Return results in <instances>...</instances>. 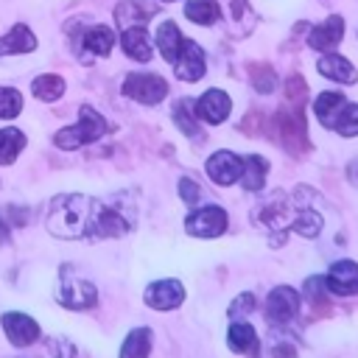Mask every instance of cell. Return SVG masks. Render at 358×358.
Here are the masks:
<instances>
[{"label": "cell", "mask_w": 358, "mask_h": 358, "mask_svg": "<svg viewBox=\"0 0 358 358\" xmlns=\"http://www.w3.org/2000/svg\"><path fill=\"white\" fill-rule=\"evenodd\" d=\"M45 227L56 238H117L129 232L131 218L120 215L117 207L101 204L98 199L81 196V193H67L56 196L48 207Z\"/></svg>", "instance_id": "1"}, {"label": "cell", "mask_w": 358, "mask_h": 358, "mask_svg": "<svg viewBox=\"0 0 358 358\" xmlns=\"http://www.w3.org/2000/svg\"><path fill=\"white\" fill-rule=\"evenodd\" d=\"M106 129H109V123H106L95 109L81 106L78 123H76V126H67V129H62V131H56V134H53V143H56L59 148H64V151H73V148H81V145H87V143H95L101 134H106Z\"/></svg>", "instance_id": "2"}, {"label": "cell", "mask_w": 358, "mask_h": 358, "mask_svg": "<svg viewBox=\"0 0 358 358\" xmlns=\"http://www.w3.org/2000/svg\"><path fill=\"white\" fill-rule=\"evenodd\" d=\"M274 134H277V140L282 143L285 151H291V154L308 151V126H305L302 106L280 109L274 115Z\"/></svg>", "instance_id": "3"}, {"label": "cell", "mask_w": 358, "mask_h": 358, "mask_svg": "<svg viewBox=\"0 0 358 358\" xmlns=\"http://www.w3.org/2000/svg\"><path fill=\"white\" fill-rule=\"evenodd\" d=\"M123 92L145 106H154L168 95V84L162 76H154V73H129L123 81Z\"/></svg>", "instance_id": "4"}, {"label": "cell", "mask_w": 358, "mask_h": 358, "mask_svg": "<svg viewBox=\"0 0 358 358\" xmlns=\"http://www.w3.org/2000/svg\"><path fill=\"white\" fill-rule=\"evenodd\" d=\"M299 302H302L299 291H294L291 285H277L266 296V319L271 324H288L299 313Z\"/></svg>", "instance_id": "5"}, {"label": "cell", "mask_w": 358, "mask_h": 358, "mask_svg": "<svg viewBox=\"0 0 358 358\" xmlns=\"http://www.w3.org/2000/svg\"><path fill=\"white\" fill-rule=\"evenodd\" d=\"M227 221L229 218H227V213L221 207L207 204V207H201V210H196V213H190L185 218V229L190 235H196V238H218V235H224Z\"/></svg>", "instance_id": "6"}, {"label": "cell", "mask_w": 358, "mask_h": 358, "mask_svg": "<svg viewBox=\"0 0 358 358\" xmlns=\"http://www.w3.org/2000/svg\"><path fill=\"white\" fill-rule=\"evenodd\" d=\"M173 70L182 81H199L204 73H207V59H204V50L193 42V39H182L179 45V53H176V62H173Z\"/></svg>", "instance_id": "7"}, {"label": "cell", "mask_w": 358, "mask_h": 358, "mask_svg": "<svg viewBox=\"0 0 358 358\" xmlns=\"http://www.w3.org/2000/svg\"><path fill=\"white\" fill-rule=\"evenodd\" d=\"M145 305L154 308V310H173L182 305L185 299V288L179 280H159V282H151L143 294Z\"/></svg>", "instance_id": "8"}, {"label": "cell", "mask_w": 358, "mask_h": 358, "mask_svg": "<svg viewBox=\"0 0 358 358\" xmlns=\"http://www.w3.org/2000/svg\"><path fill=\"white\" fill-rule=\"evenodd\" d=\"M324 285L330 294L355 296L358 294V263L355 260H336L324 277Z\"/></svg>", "instance_id": "9"}, {"label": "cell", "mask_w": 358, "mask_h": 358, "mask_svg": "<svg viewBox=\"0 0 358 358\" xmlns=\"http://www.w3.org/2000/svg\"><path fill=\"white\" fill-rule=\"evenodd\" d=\"M229 109H232V101H229V95L224 92V90H207L199 101H196V117L199 120H204V123H210V126H218V123H224L227 120V115H229Z\"/></svg>", "instance_id": "10"}, {"label": "cell", "mask_w": 358, "mask_h": 358, "mask_svg": "<svg viewBox=\"0 0 358 358\" xmlns=\"http://www.w3.org/2000/svg\"><path fill=\"white\" fill-rule=\"evenodd\" d=\"M3 330L14 347H31L39 341V324L31 316L17 313V310L3 313Z\"/></svg>", "instance_id": "11"}, {"label": "cell", "mask_w": 358, "mask_h": 358, "mask_svg": "<svg viewBox=\"0 0 358 358\" xmlns=\"http://www.w3.org/2000/svg\"><path fill=\"white\" fill-rule=\"evenodd\" d=\"M207 176L215 182V185H232L235 179H241V171H243V157L232 154V151H215L210 159H207Z\"/></svg>", "instance_id": "12"}, {"label": "cell", "mask_w": 358, "mask_h": 358, "mask_svg": "<svg viewBox=\"0 0 358 358\" xmlns=\"http://www.w3.org/2000/svg\"><path fill=\"white\" fill-rule=\"evenodd\" d=\"M252 218H255V224H260V227H266V229H280V227H285V224H291L288 221V201H285V193H271L266 201H260L255 210H252Z\"/></svg>", "instance_id": "13"}, {"label": "cell", "mask_w": 358, "mask_h": 358, "mask_svg": "<svg viewBox=\"0 0 358 358\" xmlns=\"http://www.w3.org/2000/svg\"><path fill=\"white\" fill-rule=\"evenodd\" d=\"M56 299H59L62 305L73 308V310H84V308H92V305H95L98 294H95V285H92V282L78 280V277H70V280L62 282Z\"/></svg>", "instance_id": "14"}, {"label": "cell", "mask_w": 358, "mask_h": 358, "mask_svg": "<svg viewBox=\"0 0 358 358\" xmlns=\"http://www.w3.org/2000/svg\"><path fill=\"white\" fill-rule=\"evenodd\" d=\"M159 3L157 0H120L117 8H115V20L123 25V28H131V25H143L145 20H151L157 14Z\"/></svg>", "instance_id": "15"}, {"label": "cell", "mask_w": 358, "mask_h": 358, "mask_svg": "<svg viewBox=\"0 0 358 358\" xmlns=\"http://www.w3.org/2000/svg\"><path fill=\"white\" fill-rule=\"evenodd\" d=\"M341 36H344V20L338 14H333L308 34V45L313 50H333L341 42Z\"/></svg>", "instance_id": "16"}, {"label": "cell", "mask_w": 358, "mask_h": 358, "mask_svg": "<svg viewBox=\"0 0 358 358\" xmlns=\"http://www.w3.org/2000/svg\"><path fill=\"white\" fill-rule=\"evenodd\" d=\"M316 70H319L324 78L338 81V84H355V81H358V70L352 67V62L344 59V56H338V53H324V56L319 59Z\"/></svg>", "instance_id": "17"}, {"label": "cell", "mask_w": 358, "mask_h": 358, "mask_svg": "<svg viewBox=\"0 0 358 358\" xmlns=\"http://www.w3.org/2000/svg\"><path fill=\"white\" fill-rule=\"evenodd\" d=\"M347 103H350V101H347L344 92H322V95L313 101V112H316V117H319L322 126L333 129Z\"/></svg>", "instance_id": "18"}, {"label": "cell", "mask_w": 358, "mask_h": 358, "mask_svg": "<svg viewBox=\"0 0 358 358\" xmlns=\"http://www.w3.org/2000/svg\"><path fill=\"white\" fill-rule=\"evenodd\" d=\"M81 45H84L87 56H106V53H112L115 31H112L109 25H92V28L84 31Z\"/></svg>", "instance_id": "19"}, {"label": "cell", "mask_w": 358, "mask_h": 358, "mask_svg": "<svg viewBox=\"0 0 358 358\" xmlns=\"http://www.w3.org/2000/svg\"><path fill=\"white\" fill-rule=\"evenodd\" d=\"M36 48V36L31 34L28 25H14L3 39H0V56H8V53H31Z\"/></svg>", "instance_id": "20"}, {"label": "cell", "mask_w": 358, "mask_h": 358, "mask_svg": "<svg viewBox=\"0 0 358 358\" xmlns=\"http://www.w3.org/2000/svg\"><path fill=\"white\" fill-rule=\"evenodd\" d=\"M123 50L129 59L134 62H148L151 59V45H148V36H145V28L143 25H131L123 31Z\"/></svg>", "instance_id": "21"}, {"label": "cell", "mask_w": 358, "mask_h": 358, "mask_svg": "<svg viewBox=\"0 0 358 358\" xmlns=\"http://www.w3.org/2000/svg\"><path fill=\"white\" fill-rule=\"evenodd\" d=\"M227 344H229L232 352L249 355V352L257 350V333H255V327L249 322H235L229 327V333H227Z\"/></svg>", "instance_id": "22"}, {"label": "cell", "mask_w": 358, "mask_h": 358, "mask_svg": "<svg viewBox=\"0 0 358 358\" xmlns=\"http://www.w3.org/2000/svg\"><path fill=\"white\" fill-rule=\"evenodd\" d=\"M266 173H268V162L257 154L243 157V171H241V185L252 193H257L266 185Z\"/></svg>", "instance_id": "23"}, {"label": "cell", "mask_w": 358, "mask_h": 358, "mask_svg": "<svg viewBox=\"0 0 358 358\" xmlns=\"http://www.w3.org/2000/svg\"><path fill=\"white\" fill-rule=\"evenodd\" d=\"M179 45H182V34H179V25H176V22H162V25L157 28V48H159L162 59H168V62H176Z\"/></svg>", "instance_id": "24"}, {"label": "cell", "mask_w": 358, "mask_h": 358, "mask_svg": "<svg viewBox=\"0 0 358 358\" xmlns=\"http://www.w3.org/2000/svg\"><path fill=\"white\" fill-rule=\"evenodd\" d=\"M148 352H151V330L148 327L131 330L120 347V358H148Z\"/></svg>", "instance_id": "25"}, {"label": "cell", "mask_w": 358, "mask_h": 358, "mask_svg": "<svg viewBox=\"0 0 358 358\" xmlns=\"http://www.w3.org/2000/svg\"><path fill=\"white\" fill-rule=\"evenodd\" d=\"M185 17L199 22V25H213V22H218L221 8H218L215 0H187L185 3Z\"/></svg>", "instance_id": "26"}, {"label": "cell", "mask_w": 358, "mask_h": 358, "mask_svg": "<svg viewBox=\"0 0 358 358\" xmlns=\"http://www.w3.org/2000/svg\"><path fill=\"white\" fill-rule=\"evenodd\" d=\"M31 90H34V95H36L39 101H59V98L64 95V78H62V76H50V73H45V76L34 78Z\"/></svg>", "instance_id": "27"}, {"label": "cell", "mask_w": 358, "mask_h": 358, "mask_svg": "<svg viewBox=\"0 0 358 358\" xmlns=\"http://www.w3.org/2000/svg\"><path fill=\"white\" fill-rule=\"evenodd\" d=\"M22 145H25V134L20 129H0V165L14 162Z\"/></svg>", "instance_id": "28"}, {"label": "cell", "mask_w": 358, "mask_h": 358, "mask_svg": "<svg viewBox=\"0 0 358 358\" xmlns=\"http://www.w3.org/2000/svg\"><path fill=\"white\" fill-rule=\"evenodd\" d=\"M322 215L319 213H313V210H302L294 221H291V229L296 232V235H302V238H316L319 232H322Z\"/></svg>", "instance_id": "29"}, {"label": "cell", "mask_w": 358, "mask_h": 358, "mask_svg": "<svg viewBox=\"0 0 358 358\" xmlns=\"http://www.w3.org/2000/svg\"><path fill=\"white\" fill-rule=\"evenodd\" d=\"M341 137H358V103H347L333 126Z\"/></svg>", "instance_id": "30"}, {"label": "cell", "mask_w": 358, "mask_h": 358, "mask_svg": "<svg viewBox=\"0 0 358 358\" xmlns=\"http://www.w3.org/2000/svg\"><path fill=\"white\" fill-rule=\"evenodd\" d=\"M249 73H252V84H255L257 92H271V90L277 87V76H274L271 67H266V64H252Z\"/></svg>", "instance_id": "31"}, {"label": "cell", "mask_w": 358, "mask_h": 358, "mask_svg": "<svg viewBox=\"0 0 358 358\" xmlns=\"http://www.w3.org/2000/svg\"><path fill=\"white\" fill-rule=\"evenodd\" d=\"M22 109V95L11 87H0V117H14Z\"/></svg>", "instance_id": "32"}, {"label": "cell", "mask_w": 358, "mask_h": 358, "mask_svg": "<svg viewBox=\"0 0 358 358\" xmlns=\"http://www.w3.org/2000/svg\"><path fill=\"white\" fill-rule=\"evenodd\" d=\"M187 106H190L187 101H179V103H173V120L179 123V129H182L187 137H196V134H199V123L190 117L193 112H187Z\"/></svg>", "instance_id": "33"}, {"label": "cell", "mask_w": 358, "mask_h": 358, "mask_svg": "<svg viewBox=\"0 0 358 358\" xmlns=\"http://www.w3.org/2000/svg\"><path fill=\"white\" fill-rule=\"evenodd\" d=\"M322 285H324V277H310V280H305V299H308L316 310H324V308H327L324 291H319Z\"/></svg>", "instance_id": "34"}, {"label": "cell", "mask_w": 358, "mask_h": 358, "mask_svg": "<svg viewBox=\"0 0 358 358\" xmlns=\"http://www.w3.org/2000/svg\"><path fill=\"white\" fill-rule=\"evenodd\" d=\"M305 95H308L305 81H302L299 76H291V78L285 81V98L291 101V106H302V103H305Z\"/></svg>", "instance_id": "35"}, {"label": "cell", "mask_w": 358, "mask_h": 358, "mask_svg": "<svg viewBox=\"0 0 358 358\" xmlns=\"http://www.w3.org/2000/svg\"><path fill=\"white\" fill-rule=\"evenodd\" d=\"M252 310H255V294H249V291H243L241 296H235L232 305H229V316H232V319L246 316V313H252Z\"/></svg>", "instance_id": "36"}, {"label": "cell", "mask_w": 358, "mask_h": 358, "mask_svg": "<svg viewBox=\"0 0 358 358\" xmlns=\"http://www.w3.org/2000/svg\"><path fill=\"white\" fill-rule=\"evenodd\" d=\"M179 196H182L185 204H196L201 199V190L193 179H179Z\"/></svg>", "instance_id": "37"}, {"label": "cell", "mask_w": 358, "mask_h": 358, "mask_svg": "<svg viewBox=\"0 0 358 358\" xmlns=\"http://www.w3.org/2000/svg\"><path fill=\"white\" fill-rule=\"evenodd\" d=\"M48 350H50L53 358H73V352H76L67 338H50L48 341Z\"/></svg>", "instance_id": "38"}, {"label": "cell", "mask_w": 358, "mask_h": 358, "mask_svg": "<svg viewBox=\"0 0 358 358\" xmlns=\"http://www.w3.org/2000/svg\"><path fill=\"white\" fill-rule=\"evenodd\" d=\"M347 179H350V182L358 187V157H355V159L347 165Z\"/></svg>", "instance_id": "39"}]
</instances>
